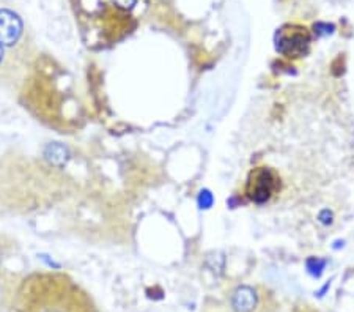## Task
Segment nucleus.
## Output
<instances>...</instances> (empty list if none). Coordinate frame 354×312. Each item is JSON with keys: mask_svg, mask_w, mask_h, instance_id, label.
I'll return each mask as SVG.
<instances>
[{"mask_svg": "<svg viewBox=\"0 0 354 312\" xmlns=\"http://www.w3.org/2000/svg\"><path fill=\"white\" fill-rule=\"evenodd\" d=\"M198 202H200V207H202V208H209L211 203H213V196H211L208 191H203L202 194H200Z\"/></svg>", "mask_w": 354, "mask_h": 312, "instance_id": "10", "label": "nucleus"}, {"mask_svg": "<svg viewBox=\"0 0 354 312\" xmlns=\"http://www.w3.org/2000/svg\"><path fill=\"white\" fill-rule=\"evenodd\" d=\"M333 218H334V214H333V212H329L328 208L326 210H322V212H319V214H318L319 223L324 224V226L333 224Z\"/></svg>", "mask_w": 354, "mask_h": 312, "instance_id": "9", "label": "nucleus"}, {"mask_svg": "<svg viewBox=\"0 0 354 312\" xmlns=\"http://www.w3.org/2000/svg\"><path fill=\"white\" fill-rule=\"evenodd\" d=\"M32 53L33 43L26 21L10 3L0 0V85L21 82Z\"/></svg>", "mask_w": 354, "mask_h": 312, "instance_id": "3", "label": "nucleus"}, {"mask_svg": "<svg viewBox=\"0 0 354 312\" xmlns=\"http://www.w3.org/2000/svg\"><path fill=\"white\" fill-rule=\"evenodd\" d=\"M310 33L306 27L287 24L276 33V49L287 57H302L309 53Z\"/></svg>", "mask_w": 354, "mask_h": 312, "instance_id": "4", "label": "nucleus"}, {"mask_svg": "<svg viewBox=\"0 0 354 312\" xmlns=\"http://www.w3.org/2000/svg\"><path fill=\"white\" fill-rule=\"evenodd\" d=\"M11 312H100L93 298L71 276L38 271L22 279Z\"/></svg>", "mask_w": 354, "mask_h": 312, "instance_id": "1", "label": "nucleus"}, {"mask_svg": "<svg viewBox=\"0 0 354 312\" xmlns=\"http://www.w3.org/2000/svg\"><path fill=\"white\" fill-rule=\"evenodd\" d=\"M277 188V177L270 167H257L249 174L245 194L254 203L263 205Z\"/></svg>", "mask_w": 354, "mask_h": 312, "instance_id": "5", "label": "nucleus"}, {"mask_svg": "<svg viewBox=\"0 0 354 312\" xmlns=\"http://www.w3.org/2000/svg\"><path fill=\"white\" fill-rule=\"evenodd\" d=\"M326 264H328V260H324V259H319V257H310V259H307V262H306V268H307V271H309V275H310V276H313V277H319V276L323 275L324 268H326Z\"/></svg>", "mask_w": 354, "mask_h": 312, "instance_id": "7", "label": "nucleus"}, {"mask_svg": "<svg viewBox=\"0 0 354 312\" xmlns=\"http://www.w3.org/2000/svg\"><path fill=\"white\" fill-rule=\"evenodd\" d=\"M340 246H344V241H335V246H334V248L339 249Z\"/></svg>", "mask_w": 354, "mask_h": 312, "instance_id": "11", "label": "nucleus"}, {"mask_svg": "<svg viewBox=\"0 0 354 312\" xmlns=\"http://www.w3.org/2000/svg\"><path fill=\"white\" fill-rule=\"evenodd\" d=\"M232 308L235 312H252L259 303V295L249 286H239L232 293Z\"/></svg>", "mask_w": 354, "mask_h": 312, "instance_id": "6", "label": "nucleus"}, {"mask_svg": "<svg viewBox=\"0 0 354 312\" xmlns=\"http://www.w3.org/2000/svg\"><path fill=\"white\" fill-rule=\"evenodd\" d=\"M140 0H73L79 27L87 44L117 43L136 27Z\"/></svg>", "mask_w": 354, "mask_h": 312, "instance_id": "2", "label": "nucleus"}, {"mask_svg": "<svg viewBox=\"0 0 354 312\" xmlns=\"http://www.w3.org/2000/svg\"><path fill=\"white\" fill-rule=\"evenodd\" d=\"M334 32H335V26L329 24V22H317V24L313 26V33L319 38L333 35Z\"/></svg>", "mask_w": 354, "mask_h": 312, "instance_id": "8", "label": "nucleus"}]
</instances>
